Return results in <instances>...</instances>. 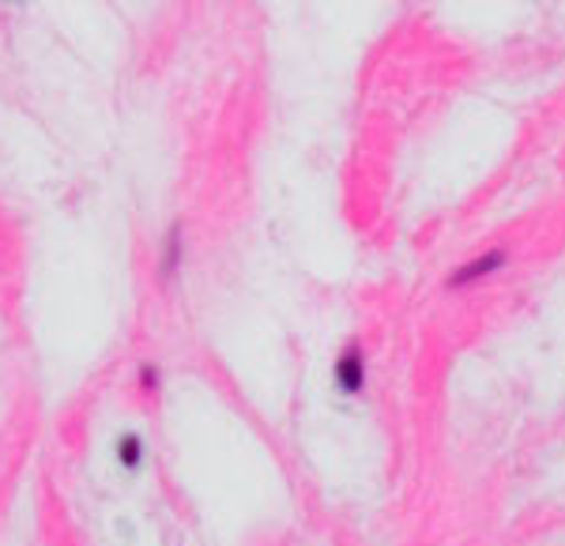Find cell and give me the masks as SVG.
Listing matches in <instances>:
<instances>
[{
  "label": "cell",
  "mask_w": 565,
  "mask_h": 546,
  "mask_svg": "<svg viewBox=\"0 0 565 546\" xmlns=\"http://www.w3.org/2000/svg\"><path fill=\"white\" fill-rule=\"evenodd\" d=\"M332 377L343 396H359L366 388V354H362L359 343H348V347L335 354Z\"/></svg>",
  "instance_id": "cell-1"
},
{
  "label": "cell",
  "mask_w": 565,
  "mask_h": 546,
  "mask_svg": "<svg viewBox=\"0 0 565 546\" xmlns=\"http://www.w3.org/2000/svg\"><path fill=\"white\" fill-rule=\"evenodd\" d=\"M509 257L501 249H490V253H482V257L476 260H468V264H460L457 271L449 276V287L452 290H460V287H471V283H479V279H487V276H494V271L505 264Z\"/></svg>",
  "instance_id": "cell-2"
},
{
  "label": "cell",
  "mask_w": 565,
  "mask_h": 546,
  "mask_svg": "<svg viewBox=\"0 0 565 546\" xmlns=\"http://www.w3.org/2000/svg\"><path fill=\"white\" fill-rule=\"evenodd\" d=\"M114 457L117 463H121L125 471H140V463L148 460V445H143V437L140 433H121L114 441Z\"/></svg>",
  "instance_id": "cell-3"
},
{
  "label": "cell",
  "mask_w": 565,
  "mask_h": 546,
  "mask_svg": "<svg viewBox=\"0 0 565 546\" xmlns=\"http://www.w3.org/2000/svg\"><path fill=\"white\" fill-rule=\"evenodd\" d=\"M178 268H181V226H174V231L167 234V242H162V260H159L162 279L178 276Z\"/></svg>",
  "instance_id": "cell-4"
},
{
  "label": "cell",
  "mask_w": 565,
  "mask_h": 546,
  "mask_svg": "<svg viewBox=\"0 0 565 546\" xmlns=\"http://www.w3.org/2000/svg\"><path fill=\"white\" fill-rule=\"evenodd\" d=\"M140 388H143V393H159V370L140 366Z\"/></svg>",
  "instance_id": "cell-5"
}]
</instances>
